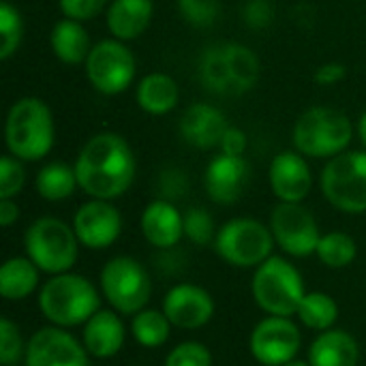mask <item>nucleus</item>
<instances>
[{"label":"nucleus","mask_w":366,"mask_h":366,"mask_svg":"<svg viewBox=\"0 0 366 366\" xmlns=\"http://www.w3.org/2000/svg\"><path fill=\"white\" fill-rule=\"evenodd\" d=\"M73 167L77 184L86 195L112 202L129 191L135 180L137 163L122 135L101 131L84 144Z\"/></svg>","instance_id":"f257e3e1"},{"label":"nucleus","mask_w":366,"mask_h":366,"mask_svg":"<svg viewBox=\"0 0 366 366\" xmlns=\"http://www.w3.org/2000/svg\"><path fill=\"white\" fill-rule=\"evenodd\" d=\"M259 58L242 43H217L199 58V81L219 97H240L259 81Z\"/></svg>","instance_id":"f03ea898"},{"label":"nucleus","mask_w":366,"mask_h":366,"mask_svg":"<svg viewBox=\"0 0 366 366\" xmlns=\"http://www.w3.org/2000/svg\"><path fill=\"white\" fill-rule=\"evenodd\" d=\"M4 144L19 161H41L54 146V116L39 97L17 99L6 114Z\"/></svg>","instance_id":"7ed1b4c3"},{"label":"nucleus","mask_w":366,"mask_h":366,"mask_svg":"<svg viewBox=\"0 0 366 366\" xmlns=\"http://www.w3.org/2000/svg\"><path fill=\"white\" fill-rule=\"evenodd\" d=\"M352 137V120L343 112L324 105L302 112L292 131L294 148L311 159H335L337 154L345 152Z\"/></svg>","instance_id":"20e7f679"},{"label":"nucleus","mask_w":366,"mask_h":366,"mask_svg":"<svg viewBox=\"0 0 366 366\" xmlns=\"http://www.w3.org/2000/svg\"><path fill=\"white\" fill-rule=\"evenodd\" d=\"M99 305L101 300L94 285L71 272L51 277L39 294L41 313L60 328L86 324L97 311H101Z\"/></svg>","instance_id":"39448f33"},{"label":"nucleus","mask_w":366,"mask_h":366,"mask_svg":"<svg viewBox=\"0 0 366 366\" xmlns=\"http://www.w3.org/2000/svg\"><path fill=\"white\" fill-rule=\"evenodd\" d=\"M24 247L41 272L56 277L75 266L79 240L75 229L64 221L56 217H41L26 229Z\"/></svg>","instance_id":"423d86ee"},{"label":"nucleus","mask_w":366,"mask_h":366,"mask_svg":"<svg viewBox=\"0 0 366 366\" xmlns=\"http://www.w3.org/2000/svg\"><path fill=\"white\" fill-rule=\"evenodd\" d=\"M251 290L257 307L277 317H292L298 313V307L307 296L300 272L277 255L257 266Z\"/></svg>","instance_id":"0eeeda50"},{"label":"nucleus","mask_w":366,"mask_h":366,"mask_svg":"<svg viewBox=\"0 0 366 366\" xmlns=\"http://www.w3.org/2000/svg\"><path fill=\"white\" fill-rule=\"evenodd\" d=\"M324 197L341 212H366V150L341 152L322 172Z\"/></svg>","instance_id":"6e6552de"},{"label":"nucleus","mask_w":366,"mask_h":366,"mask_svg":"<svg viewBox=\"0 0 366 366\" xmlns=\"http://www.w3.org/2000/svg\"><path fill=\"white\" fill-rule=\"evenodd\" d=\"M101 290L114 311L122 315H137L150 300L152 281L137 259L120 255L103 266Z\"/></svg>","instance_id":"1a4fd4ad"},{"label":"nucleus","mask_w":366,"mask_h":366,"mask_svg":"<svg viewBox=\"0 0 366 366\" xmlns=\"http://www.w3.org/2000/svg\"><path fill=\"white\" fill-rule=\"evenodd\" d=\"M274 236L270 227L255 219H232L227 221L214 238V249L219 257L238 268L262 266L272 257Z\"/></svg>","instance_id":"9d476101"},{"label":"nucleus","mask_w":366,"mask_h":366,"mask_svg":"<svg viewBox=\"0 0 366 366\" xmlns=\"http://www.w3.org/2000/svg\"><path fill=\"white\" fill-rule=\"evenodd\" d=\"M86 77L90 86L107 97L124 92L135 79V56L118 39H103L92 45L86 58Z\"/></svg>","instance_id":"9b49d317"},{"label":"nucleus","mask_w":366,"mask_h":366,"mask_svg":"<svg viewBox=\"0 0 366 366\" xmlns=\"http://www.w3.org/2000/svg\"><path fill=\"white\" fill-rule=\"evenodd\" d=\"M274 242L292 257H309L322 240L315 217L302 204L279 202L270 214Z\"/></svg>","instance_id":"f8f14e48"},{"label":"nucleus","mask_w":366,"mask_h":366,"mask_svg":"<svg viewBox=\"0 0 366 366\" xmlns=\"http://www.w3.org/2000/svg\"><path fill=\"white\" fill-rule=\"evenodd\" d=\"M302 337L298 326L287 317L270 315L262 320L249 341L251 356L264 366H283L292 362L300 352Z\"/></svg>","instance_id":"ddd939ff"},{"label":"nucleus","mask_w":366,"mask_h":366,"mask_svg":"<svg viewBox=\"0 0 366 366\" xmlns=\"http://www.w3.org/2000/svg\"><path fill=\"white\" fill-rule=\"evenodd\" d=\"M26 366H90L88 350L62 328H41L26 345Z\"/></svg>","instance_id":"4468645a"},{"label":"nucleus","mask_w":366,"mask_h":366,"mask_svg":"<svg viewBox=\"0 0 366 366\" xmlns=\"http://www.w3.org/2000/svg\"><path fill=\"white\" fill-rule=\"evenodd\" d=\"M73 229L79 244L99 251L112 247L122 232V217L107 199H90L81 204L73 217Z\"/></svg>","instance_id":"2eb2a0df"},{"label":"nucleus","mask_w":366,"mask_h":366,"mask_svg":"<svg viewBox=\"0 0 366 366\" xmlns=\"http://www.w3.org/2000/svg\"><path fill=\"white\" fill-rule=\"evenodd\" d=\"M268 182L279 202L302 204V199L309 197L313 187L311 167L305 154H300L298 150L279 152L268 167Z\"/></svg>","instance_id":"dca6fc26"},{"label":"nucleus","mask_w":366,"mask_h":366,"mask_svg":"<svg viewBox=\"0 0 366 366\" xmlns=\"http://www.w3.org/2000/svg\"><path fill=\"white\" fill-rule=\"evenodd\" d=\"M163 313L167 315L172 326L182 330H197L212 320L214 300L206 290L182 283L167 292L163 300Z\"/></svg>","instance_id":"f3484780"},{"label":"nucleus","mask_w":366,"mask_h":366,"mask_svg":"<svg viewBox=\"0 0 366 366\" xmlns=\"http://www.w3.org/2000/svg\"><path fill=\"white\" fill-rule=\"evenodd\" d=\"M249 182V163L242 157L219 154L214 157L204 174V187L214 204H234L244 193Z\"/></svg>","instance_id":"a211bd4d"},{"label":"nucleus","mask_w":366,"mask_h":366,"mask_svg":"<svg viewBox=\"0 0 366 366\" xmlns=\"http://www.w3.org/2000/svg\"><path fill=\"white\" fill-rule=\"evenodd\" d=\"M229 124L225 114L208 103H193L184 109L180 118V135L182 139L199 150L219 148Z\"/></svg>","instance_id":"6ab92c4d"},{"label":"nucleus","mask_w":366,"mask_h":366,"mask_svg":"<svg viewBox=\"0 0 366 366\" xmlns=\"http://www.w3.org/2000/svg\"><path fill=\"white\" fill-rule=\"evenodd\" d=\"M142 234L157 249H172L184 236V214L167 202L154 199L142 212Z\"/></svg>","instance_id":"aec40b11"},{"label":"nucleus","mask_w":366,"mask_h":366,"mask_svg":"<svg viewBox=\"0 0 366 366\" xmlns=\"http://www.w3.org/2000/svg\"><path fill=\"white\" fill-rule=\"evenodd\" d=\"M152 0H112L107 6V28L118 41H133L146 32L152 21Z\"/></svg>","instance_id":"412c9836"},{"label":"nucleus","mask_w":366,"mask_h":366,"mask_svg":"<svg viewBox=\"0 0 366 366\" xmlns=\"http://www.w3.org/2000/svg\"><path fill=\"white\" fill-rule=\"evenodd\" d=\"M124 345V326L114 311H97L84 328V347L94 358H112Z\"/></svg>","instance_id":"4be33fe9"},{"label":"nucleus","mask_w":366,"mask_h":366,"mask_svg":"<svg viewBox=\"0 0 366 366\" xmlns=\"http://www.w3.org/2000/svg\"><path fill=\"white\" fill-rule=\"evenodd\" d=\"M360 360L358 341L345 330H326L309 350L311 366H356Z\"/></svg>","instance_id":"5701e85b"},{"label":"nucleus","mask_w":366,"mask_h":366,"mask_svg":"<svg viewBox=\"0 0 366 366\" xmlns=\"http://www.w3.org/2000/svg\"><path fill=\"white\" fill-rule=\"evenodd\" d=\"M137 105L150 116H165L169 114L180 99L178 84L167 73H148L139 79L135 92Z\"/></svg>","instance_id":"b1692460"},{"label":"nucleus","mask_w":366,"mask_h":366,"mask_svg":"<svg viewBox=\"0 0 366 366\" xmlns=\"http://www.w3.org/2000/svg\"><path fill=\"white\" fill-rule=\"evenodd\" d=\"M49 45H51V51L56 54V58L64 64L86 62V58L92 49L88 30L81 26V21L71 19V17L56 21V26L51 28V34H49Z\"/></svg>","instance_id":"393cba45"},{"label":"nucleus","mask_w":366,"mask_h":366,"mask_svg":"<svg viewBox=\"0 0 366 366\" xmlns=\"http://www.w3.org/2000/svg\"><path fill=\"white\" fill-rule=\"evenodd\" d=\"M39 285V268L30 257H11L0 268V294L6 300L28 298Z\"/></svg>","instance_id":"a878e982"},{"label":"nucleus","mask_w":366,"mask_h":366,"mask_svg":"<svg viewBox=\"0 0 366 366\" xmlns=\"http://www.w3.org/2000/svg\"><path fill=\"white\" fill-rule=\"evenodd\" d=\"M36 191L45 202H62L66 197H71L75 193L77 184V176H75V167H69L66 163L60 161H51L47 165H43L36 174Z\"/></svg>","instance_id":"bb28decb"},{"label":"nucleus","mask_w":366,"mask_h":366,"mask_svg":"<svg viewBox=\"0 0 366 366\" xmlns=\"http://www.w3.org/2000/svg\"><path fill=\"white\" fill-rule=\"evenodd\" d=\"M296 315L300 317V322L307 328L326 332L335 326V322L339 317V307L332 296H328L324 292H311L302 298Z\"/></svg>","instance_id":"cd10ccee"},{"label":"nucleus","mask_w":366,"mask_h":366,"mask_svg":"<svg viewBox=\"0 0 366 366\" xmlns=\"http://www.w3.org/2000/svg\"><path fill=\"white\" fill-rule=\"evenodd\" d=\"M315 253H317V257H320V262L324 266H328L332 270H339V268L350 266L356 259L358 247H356V240L350 234L330 232V234L322 236Z\"/></svg>","instance_id":"c85d7f7f"},{"label":"nucleus","mask_w":366,"mask_h":366,"mask_svg":"<svg viewBox=\"0 0 366 366\" xmlns=\"http://www.w3.org/2000/svg\"><path fill=\"white\" fill-rule=\"evenodd\" d=\"M172 322L163 311H139L131 322L133 339L144 347H161L169 339Z\"/></svg>","instance_id":"c756f323"},{"label":"nucleus","mask_w":366,"mask_h":366,"mask_svg":"<svg viewBox=\"0 0 366 366\" xmlns=\"http://www.w3.org/2000/svg\"><path fill=\"white\" fill-rule=\"evenodd\" d=\"M21 34H24V24L19 11L13 4L2 2L0 4V60H9L17 51L21 43Z\"/></svg>","instance_id":"7c9ffc66"},{"label":"nucleus","mask_w":366,"mask_h":366,"mask_svg":"<svg viewBox=\"0 0 366 366\" xmlns=\"http://www.w3.org/2000/svg\"><path fill=\"white\" fill-rule=\"evenodd\" d=\"M178 11L184 21L197 28L212 26L221 13L219 0H178Z\"/></svg>","instance_id":"2f4dec72"},{"label":"nucleus","mask_w":366,"mask_h":366,"mask_svg":"<svg viewBox=\"0 0 366 366\" xmlns=\"http://www.w3.org/2000/svg\"><path fill=\"white\" fill-rule=\"evenodd\" d=\"M184 236L195 244H208L217 238L214 221L204 208H191L184 214Z\"/></svg>","instance_id":"473e14b6"},{"label":"nucleus","mask_w":366,"mask_h":366,"mask_svg":"<svg viewBox=\"0 0 366 366\" xmlns=\"http://www.w3.org/2000/svg\"><path fill=\"white\" fill-rule=\"evenodd\" d=\"M26 184V172L19 159L6 154L0 159V199H13Z\"/></svg>","instance_id":"72a5a7b5"},{"label":"nucleus","mask_w":366,"mask_h":366,"mask_svg":"<svg viewBox=\"0 0 366 366\" xmlns=\"http://www.w3.org/2000/svg\"><path fill=\"white\" fill-rule=\"evenodd\" d=\"M163 366H212V356L206 345L187 341L167 354Z\"/></svg>","instance_id":"f704fd0d"},{"label":"nucleus","mask_w":366,"mask_h":366,"mask_svg":"<svg viewBox=\"0 0 366 366\" xmlns=\"http://www.w3.org/2000/svg\"><path fill=\"white\" fill-rule=\"evenodd\" d=\"M21 354H26V350L21 345L19 328L9 317H2L0 320V365L13 366L21 358Z\"/></svg>","instance_id":"c9c22d12"},{"label":"nucleus","mask_w":366,"mask_h":366,"mask_svg":"<svg viewBox=\"0 0 366 366\" xmlns=\"http://www.w3.org/2000/svg\"><path fill=\"white\" fill-rule=\"evenodd\" d=\"M109 0H58L60 11L64 17L77 19V21H88L97 17Z\"/></svg>","instance_id":"e433bc0d"},{"label":"nucleus","mask_w":366,"mask_h":366,"mask_svg":"<svg viewBox=\"0 0 366 366\" xmlns=\"http://www.w3.org/2000/svg\"><path fill=\"white\" fill-rule=\"evenodd\" d=\"M244 21L251 28H266L272 21V6L268 0H249L244 6Z\"/></svg>","instance_id":"4c0bfd02"},{"label":"nucleus","mask_w":366,"mask_h":366,"mask_svg":"<svg viewBox=\"0 0 366 366\" xmlns=\"http://www.w3.org/2000/svg\"><path fill=\"white\" fill-rule=\"evenodd\" d=\"M219 148H221V152H223V154L242 157V154H244V150H247V135H244V131L229 127Z\"/></svg>","instance_id":"58836bf2"},{"label":"nucleus","mask_w":366,"mask_h":366,"mask_svg":"<svg viewBox=\"0 0 366 366\" xmlns=\"http://www.w3.org/2000/svg\"><path fill=\"white\" fill-rule=\"evenodd\" d=\"M345 73H347L345 64H341V62H326V64H322L315 71V81L320 86H335L341 79H345Z\"/></svg>","instance_id":"ea45409f"},{"label":"nucleus","mask_w":366,"mask_h":366,"mask_svg":"<svg viewBox=\"0 0 366 366\" xmlns=\"http://www.w3.org/2000/svg\"><path fill=\"white\" fill-rule=\"evenodd\" d=\"M19 219V208L13 199H0V225L11 227Z\"/></svg>","instance_id":"a19ab883"},{"label":"nucleus","mask_w":366,"mask_h":366,"mask_svg":"<svg viewBox=\"0 0 366 366\" xmlns=\"http://www.w3.org/2000/svg\"><path fill=\"white\" fill-rule=\"evenodd\" d=\"M358 135H360V142L365 144L366 148V112L360 116V120H358Z\"/></svg>","instance_id":"79ce46f5"},{"label":"nucleus","mask_w":366,"mask_h":366,"mask_svg":"<svg viewBox=\"0 0 366 366\" xmlns=\"http://www.w3.org/2000/svg\"><path fill=\"white\" fill-rule=\"evenodd\" d=\"M283 366H311L309 362H302V360H292V362H287V365Z\"/></svg>","instance_id":"37998d69"}]
</instances>
